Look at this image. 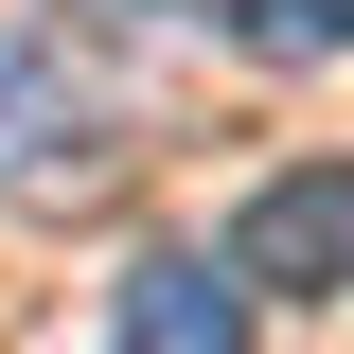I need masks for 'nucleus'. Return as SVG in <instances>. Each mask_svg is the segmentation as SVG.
I'll list each match as a JSON object with an SVG mask.
<instances>
[{
  "label": "nucleus",
  "mask_w": 354,
  "mask_h": 354,
  "mask_svg": "<svg viewBox=\"0 0 354 354\" xmlns=\"http://www.w3.org/2000/svg\"><path fill=\"white\" fill-rule=\"evenodd\" d=\"M106 177H124V106L71 71V36H18L0 53V195L18 213H71Z\"/></svg>",
  "instance_id": "f257e3e1"
},
{
  "label": "nucleus",
  "mask_w": 354,
  "mask_h": 354,
  "mask_svg": "<svg viewBox=\"0 0 354 354\" xmlns=\"http://www.w3.org/2000/svg\"><path fill=\"white\" fill-rule=\"evenodd\" d=\"M230 283H248V301H283V319H319V301H354V160H283L248 195V213H230Z\"/></svg>",
  "instance_id": "f03ea898"
},
{
  "label": "nucleus",
  "mask_w": 354,
  "mask_h": 354,
  "mask_svg": "<svg viewBox=\"0 0 354 354\" xmlns=\"http://www.w3.org/2000/svg\"><path fill=\"white\" fill-rule=\"evenodd\" d=\"M106 319H124V354H230V337H248V283H230L213 248H142Z\"/></svg>",
  "instance_id": "7ed1b4c3"
}]
</instances>
